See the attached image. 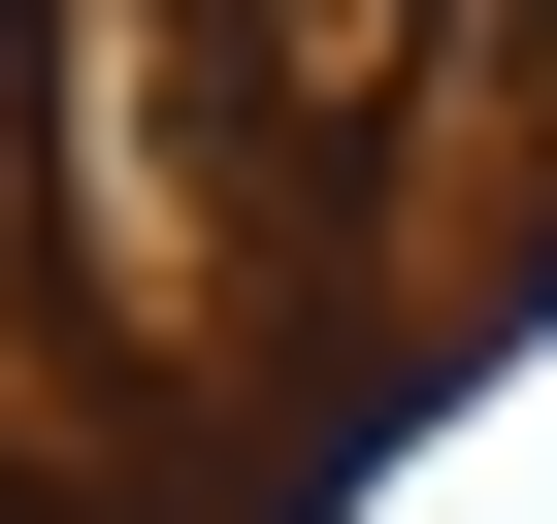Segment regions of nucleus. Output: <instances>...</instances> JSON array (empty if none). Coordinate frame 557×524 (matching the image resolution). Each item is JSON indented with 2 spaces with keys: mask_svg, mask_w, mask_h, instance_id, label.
Returning a JSON list of instances; mask_svg holds the SVG:
<instances>
[{
  "mask_svg": "<svg viewBox=\"0 0 557 524\" xmlns=\"http://www.w3.org/2000/svg\"><path fill=\"white\" fill-rule=\"evenodd\" d=\"M34 262H66L132 361H262V328H296L262 164H230V34H197V0H34Z\"/></svg>",
  "mask_w": 557,
  "mask_h": 524,
  "instance_id": "obj_1",
  "label": "nucleus"
}]
</instances>
